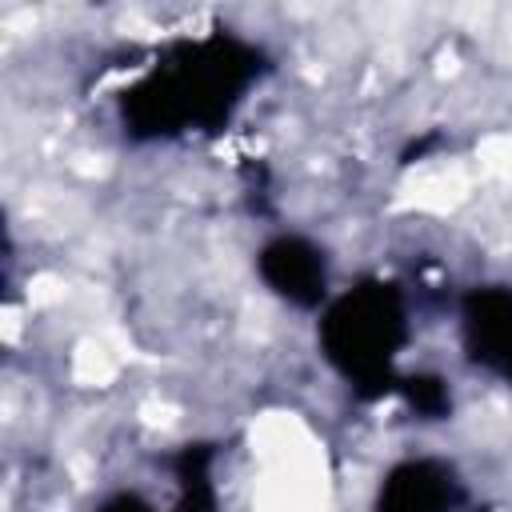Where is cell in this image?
I'll list each match as a JSON object with an SVG mask.
<instances>
[{
    "label": "cell",
    "mask_w": 512,
    "mask_h": 512,
    "mask_svg": "<svg viewBox=\"0 0 512 512\" xmlns=\"http://www.w3.org/2000/svg\"><path fill=\"white\" fill-rule=\"evenodd\" d=\"M76 376H80L84 384H104V380L112 376V356H108L100 344H84V348L76 352Z\"/></svg>",
    "instance_id": "1"
},
{
    "label": "cell",
    "mask_w": 512,
    "mask_h": 512,
    "mask_svg": "<svg viewBox=\"0 0 512 512\" xmlns=\"http://www.w3.org/2000/svg\"><path fill=\"white\" fill-rule=\"evenodd\" d=\"M480 160H484L488 168H496V172H508V176H512V136L488 140V144L480 148Z\"/></svg>",
    "instance_id": "2"
}]
</instances>
